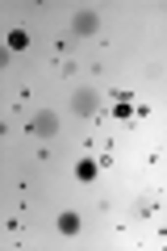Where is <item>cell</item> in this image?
Returning <instances> with one entry per match:
<instances>
[{"label": "cell", "mask_w": 167, "mask_h": 251, "mask_svg": "<svg viewBox=\"0 0 167 251\" xmlns=\"http://www.w3.org/2000/svg\"><path fill=\"white\" fill-rule=\"evenodd\" d=\"M54 226H59V234H79V226H84V218H79L75 209H63V214L54 218Z\"/></svg>", "instance_id": "3"}, {"label": "cell", "mask_w": 167, "mask_h": 251, "mask_svg": "<svg viewBox=\"0 0 167 251\" xmlns=\"http://www.w3.org/2000/svg\"><path fill=\"white\" fill-rule=\"evenodd\" d=\"M75 34L79 38H92V34H96V13H79V17H75Z\"/></svg>", "instance_id": "6"}, {"label": "cell", "mask_w": 167, "mask_h": 251, "mask_svg": "<svg viewBox=\"0 0 167 251\" xmlns=\"http://www.w3.org/2000/svg\"><path fill=\"white\" fill-rule=\"evenodd\" d=\"M134 218H159V197H138L134 201Z\"/></svg>", "instance_id": "5"}, {"label": "cell", "mask_w": 167, "mask_h": 251, "mask_svg": "<svg viewBox=\"0 0 167 251\" xmlns=\"http://www.w3.org/2000/svg\"><path fill=\"white\" fill-rule=\"evenodd\" d=\"M4 46H9L13 54H21V50H25V46H29V29L13 25V29H9V38H4Z\"/></svg>", "instance_id": "4"}, {"label": "cell", "mask_w": 167, "mask_h": 251, "mask_svg": "<svg viewBox=\"0 0 167 251\" xmlns=\"http://www.w3.org/2000/svg\"><path fill=\"white\" fill-rule=\"evenodd\" d=\"M25 130H29V138H50L54 130H59V117H54L50 109H42V113H34V117H29V126H25Z\"/></svg>", "instance_id": "1"}, {"label": "cell", "mask_w": 167, "mask_h": 251, "mask_svg": "<svg viewBox=\"0 0 167 251\" xmlns=\"http://www.w3.org/2000/svg\"><path fill=\"white\" fill-rule=\"evenodd\" d=\"M96 176H100V159H96V155H92V159H79V163H75V180H79V184H92Z\"/></svg>", "instance_id": "2"}]
</instances>
